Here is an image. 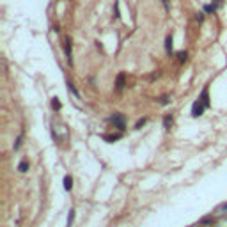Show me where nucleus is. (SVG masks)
Returning <instances> with one entry per match:
<instances>
[{"instance_id":"f257e3e1","label":"nucleus","mask_w":227,"mask_h":227,"mask_svg":"<svg viewBox=\"0 0 227 227\" xmlns=\"http://www.w3.org/2000/svg\"><path fill=\"white\" fill-rule=\"evenodd\" d=\"M110 121L113 123V126H115L119 131H124V130H126V121H124V115H123V113H119V112L113 113L112 117H110Z\"/></svg>"},{"instance_id":"f03ea898","label":"nucleus","mask_w":227,"mask_h":227,"mask_svg":"<svg viewBox=\"0 0 227 227\" xmlns=\"http://www.w3.org/2000/svg\"><path fill=\"white\" fill-rule=\"evenodd\" d=\"M204 110H206V105L202 103L201 100H197L195 103L192 105V117H201L204 113Z\"/></svg>"},{"instance_id":"7ed1b4c3","label":"nucleus","mask_w":227,"mask_h":227,"mask_svg":"<svg viewBox=\"0 0 227 227\" xmlns=\"http://www.w3.org/2000/svg\"><path fill=\"white\" fill-rule=\"evenodd\" d=\"M71 37H66V41H64V53H66V59L69 64H73V59H71Z\"/></svg>"},{"instance_id":"20e7f679","label":"nucleus","mask_w":227,"mask_h":227,"mask_svg":"<svg viewBox=\"0 0 227 227\" xmlns=\"http://www.w3.org/2000/svg\"><path fill=\"white\" fill-rule=\"evenodd\" d=\"M124 85H126V75H124V73H119V75H117V80H115V91L121 93L124 89Z\"/></svg>"},{"instance_id":"39448f33","label":"nucleus","mask_w":227,"mask_h":227,"mask_svg":"<svg viewBox=\"0 0 227 227\" xmlns=\"http://www.w3.org/2000/svg\"><path fill=\"white\" fill-rule=\"evenodd\" d=\"M199 100L206 105V108L209 107V94H208V87H204V91L201 93V98H199Z\"/></svg>"},{"instance_id":"423d86ee","label":"nucleus","mask_w":227,"mask_h":227,"mask_svg":"<svg viewBox=\"0 0 227 227\" xmlns=\"http://www.w3.org/2000/svg\"><path fill=\"white\" fill-rule=\"evenodd\" d=\"M71 188H73V177L71 176H66V177H64V190L69 192Z\"/></svg>"},{"instance_id":"0eeeda50","label":"nucleus","mask_w":227,"mask_h":227,"mask_svg":"<svg viewBox=\"0 0 227 227\" xmlns=\"http://www.w3.org/2000/svg\"><path fill=\"white\" fill-rule=\"evenodd\" d=\"M165 50H167V53H169V55L172 53V36H167V39H165Z\"/></svg>"},{"instance_id":"6e6552de","label":"nucleus","mask_w":227,"mask_h":227,"mask_svg":"<svg viewBox=\"0 0 227 227\" xmlns=\"http://www.w3.org/2000/svg\"><path fill=\"white\" fill-rule=\"evenodd\" d=\"M172 123H174L172 115H165V117H163V128H165V130H169V128L172 126Z\"/></svg>"},{"instance_id":"1a4fd4ad","label":"nucleus","mask_w":227,"mask_h":227,"mask_svg":"<svg viewBox=\"0 0 227 227\" xmlns=\"http://www.w3.org/2000/svg\"><path fill=\"white\" fill-rule=\"evenodd\" d=\"M61 107H62L61 101H59L57 98H53V100H52V108H53V110H61Z\"/></svg>"},{"instance_id":"9d476101","label":"nucleus","mask_w":227,"mask_h":227,"mask_svg":"<svg viewBox=\"0 0 227 227\" xmlns=\"http://www.w3.org/2000/svg\"><path fill=\"white\" fill-rule=\"evenodd\" d=\"M18 170L20 172H27L29 170V162H21L20 165H18Z\"/></svg>"},{"instance_id":"9b49d317","label":"nucleus","mask_w":227,"mask_h":227,"mask_svg":"<svg viewBox=\"0 0 227 227\" xmlns=\"http://www.w3.org/2000/svg\"><path fill=\"white\" fill-rule=\"evenodd\" d=\"M121 138V135H108V137H105V140H108V142H113V140H119Z\"/></svg>"},{"instance_id":"f8f14e48","label":"nucleus","mask_w":227,"mask_h":227,"mask_svg":"<svg viewBox=\"0 0 227 227\" xmlns=\"http://www.w3.org/2000/svg\"><path fill=\"white\" fill-rule=\"evenodd\" d=\"M73 220H75V211H69V217H68V227H71V224H73Z\"/></svg>"},{"instance_id":"ddd939ff","label":"nucleus","mask_w":227,"mask_h":227,"mask_svg":"<svg viewBox=\"0 0 227 227\" xmlns=\"http://www.w3.org/2000/svg\"><path fill=\"white\" fill-rule=\"evenodd\" d=\"M215 5H204V12H208V14H211V12H215Z\"/></svg>"},{"instance_id":"4468645a","label":"nucleus","mask_w":227,"mask_h":227,"mask_svg":"<svg viewBox=\"0 0 227 227\" xmlns=\"http://www.w3.org/2000/svg\"><path fill=\"white\" fill-rule=\"evenodd\" d=\"M177 57H179V62H185L186 57H188V53H186V52H179V53H177Z\"/></svg>"},{"instance_id":"2eb2a0df","label":"nucleus","mask_w":227,"mask_h":227,"mask_svg":"<svg viewBox=\"0 0 227 227\" xmlns=\"http://www.w3.org/2000/svg\"><path fill=\"white\" fill-rule=\"evenodd\" d=\"M160 103H162V105H169V103H170V98H169V96H162V98H160Z\"/></svg>"},{"instance_id":"dca6fc26","label":"nucleus","mask_w":227,"mask_h":227,"mask_svg":"<svg viewBox=\"0 0 227 227\" xmlns=\"http://www.w3.org/2000/svg\"><path fill=\"white\" fill-rule=\"evenodd\" d=\"M68 89H69V93H73L75 96H78V93H76V89H75V85H73L71 82H68Z\"/></svg>"},{"instance_id":"f3484780","label":"nucleus","mask_w":227,"mask_h":227,"mask_svg":"<svg viewBox=\"0 0 227 227\" xmlns=\"http://www.w3.org/2000/svg\"><path fill=\"white\" fill-rule=\"evenodd\" d=\"M144 124H145V119H138V121H137V124H135V128H137V130H140Z\"/></svg>"},{"instance_id":"a211bd4d","label":"nucleus","mask_w":227,"mask_h":227,"mask_svg":"<svg viewBox=\"0 0 227 227\" xmlns=\"http://www.w3.org/2000/svg\"><path fill=\"white\" fill-rule=\"evenodd\" d=\"M113 7H115V14H113V16H115V18H119V16H121V12H119V2H115V4H113Z\"/></svg>"},{"instance_id":"6ab92c4d","label":"nucleus","mask_w":227,"mask_h":227,"mask_svg":"<svg viewBox=\"0 0 227 227\" xmlns=\"http://www.w3.org/2000/svg\"><path fill=\"white\" fill-rule=\"evenodd\" d=\"M195 20L199 21V23H202V21H204V14H202V12H197V16H195Z\"/></svg>"},{"instance_id":"aec40b11","label":"nucleus","mask_w":227,"mask_h":227,"mask_svg":"<svg viewBox=\"0 0 227 227\" xmlns=\"http://www.w3.org/2000/svg\"><path fill=\"white\" fill-rule=\"evenodd\" d=\"M211 222H213V218H202V220H201V224H211Z\"/></svg>"},{"instance_id":"412c9836","label":"nucleus","mask_w":227,"mask_h":227,"mask_svg":"<svg viewBox=\"0 0 227 227\" xmlns=\"http://www.w3.org/2000/svg\"><path fill=\"white\" fill-rule=\"evenodd\" d=\"M21 145V137H18V140H16V144H14V149H20Z\"/></svg>"}]
</instances>
